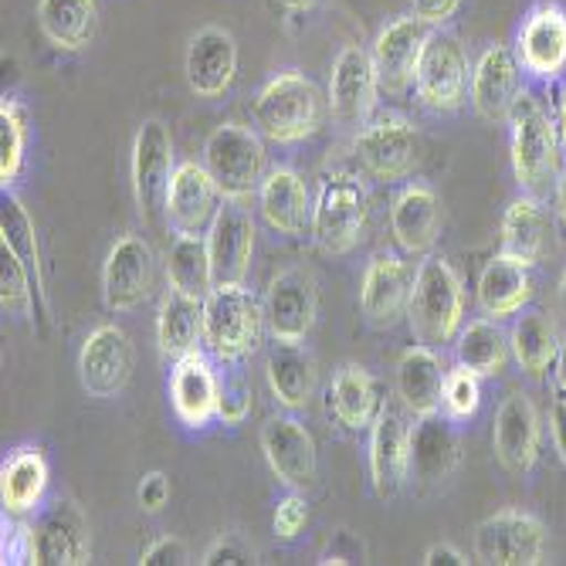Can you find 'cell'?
<instances>
[{"mask_svg":"<svg viewBox=\"0 0 566 566\" xmlns=\"http://www.w3.org/2000/svg\"><path fill=\"white\" fill-rule=\"evenodd\" d=\"M329 98L313 78L302 72H282L269 78L251 98V123L265 139L279 146H295L313 139L326 123Z\"/></svg>","mask_w":566,"mask_h":566,"instance_id":"cell-1","label":"cell"},{"mask_svg":"<svg viewBox=\"0 0 566 566\" xmlns=\"http://www.w3.org/2000/svg\"><path fill=\"white\" fill-rule=\"evenodd\" d=\"M509 157H512L516 184L533 197L549 193V187L563 170L559 126L533 92H523L509 113Z\"/></svg>","mask_w":566,"mask_h":566,"instance_id":"cell-2","label":"cell"},{"mask_svg":"<svg viewBox=\"0 0 566 566\" xmlns=\"http://www.w3.org/2000/svg\"><path fill=\"white\" fill-rule=\"evenodd\" d=\"M265 302L244 282H218L203 298V346L221 364H241L262 343Z\"/></svg>","mask_w":566,"mask_h":566,"instance_id":"cell-3","label":"cell"},{"mask_svg":"<svg viewBox=\"0 0 566 566\" xmlns=\"http://www.w3.org/2000/svg\"><path fill=\"white\" fill-rule=\"evenodd\" d=\"M407 323L418 343L428 346L451 343L465 326V289L441 254H424V262L418 265L415 285H410Z\"/></svg>","mask_w":566,"mask_h":566,"instance_id":"cell-4","label":"cell"},{"mask_svg":"<svg viewBox=\"0 0 566 566\" xmlns=\"http://www.w3.org/2000/svg\"><path fill=\"white\" fill-rule=\"evenodd\" d=\"M370 221V190L353 170H333L319 180L313 200V238L326 254H346L364 241Z\"/></svg>","mask_w":566,"mask_h":566,"instance_id":"cell-5","label":"cell"},{"mask_svg":"<svg viewBox=\"0 0 566 566\" xmlns=\"http://www.w3.org/2000/svg\"><path fill=\"white\" fill-rule=\"evenodd\" d=\"M265 160V136L241 123H221L203 143V167L211 170L221 197L244 200L259 193V184L269 174Z\"/></svg>","mask_w":566,"mask_h":566,"instance_id":"cell-6","label":"cell"},{"mask_svg":"<svg viewBox=\"0 0 566 566\" xmlns=\"http://www.w3.org/2000/svg\"><path fill=\"white\" fill-rule=\"evenodd\" d=\"M415 92L421 106L438 116L458 113L465 106V98H472V65L458 34L444 28H431V38L418 65Z\"/></svg>","mask_w":566,"mask_h":566,"instance_id":"cell-7","label":"cell"},{"mask_svg":"<svg viewBox=\"0 0 566 566\" xmlns=\"http://www.w3.org/2000/svg\"><path fill=\"white\" fill-rule=\"evenodd\" d=\"M353 153L377 180H403L421 160L418 129L400 113H377L356 129Z\"/></svg>","mask_w":566,"mask_h":566,"instance_id":"cell-8","label":"cell"},{"mask_svg":"<svg viewBox=\"0 0 566 566\" xmlns=\"http://www.w3.org/2000/svg\"><path fill=\"white\" fill-rule=\"evenodd\" d=\"M329 113L339 126H364L374 119L380 98V75L364 44H343L329 72Z\"/></svg>","mask_w":566,"mask_h":566,"instance_id":"cell-9","label":"cell"},{"mask_svg":"<svg viewBox=\"0 0 566 566\" xmlns=\"http://www.w3.org/2000/svg\"><path fill=\"white\" fill-rule=\"evenodd\" d=\"M546 553V526L533 512L502 509L475 530V559L489 566H536Z\"/></svg>","mask_w":566,"mask_h":566,"instance_id":"cell-10","label":"cell"},{"mask_svg":"<svg viewBox=\"0 0 566 566\" xmlns=\"http://www.w3.org/2000/svg\"><path fill=\"white\" fill-rule=\"evenodd\" d=\"M133 364L136 353L126 329L116 323H102L85 336L78 349V380L88 397L116 400L133 377Z\"/></svg>","mask_w":566,"mask_h":566,"instance_id":"cell-11","label":"cell"},{"mask_svg":"<svg viewBox=\"0 0 566 566\" xmlns=\"http://www.w3.org/2000/svg\"><path fill=\"white\" fill-rule=\"evenodd\" d=\"M153 279H157V254L149 241L139 234H123L102 265V298L113 313H133L149 298Z\"/></svg>","mask_w":566,"mask_h":566,"instance_id":"cell-12","label":"cell"},{"mask_svg":"<svg viewBox=\"0 0 566 566\" xmlns=\"http://www.w3.org/2000/svg\"><path fill=\"white\" fill-rule=\"evenodd\" d=\"M174 136L164 119H146L133 139V193L143 218H157L174 180Z\"/></svg>","mask_w":566,"mask_h":566,"instance_id":"cell-13","label":"cell"},{"mask_svg":"<svg viewBox=\"0 0 566 566\" xmlns=\"http://www.w3.org/2000/svg\"><path fill=\"white\" fill-rule=\"evenodd\" d=\"M319 289L308 269H285L272 279L265 295V323L272 339L302 343L316 326Z\"/></svg>","mask_w":566,"mask_h":566,"instance_id":"cell-14","label":"cell"},{"mask_svg":"<svg viewBox=\"0 0 566 566\" xmlns=\"http://www.w3.org/2000/svg\"><path fill=\"white\" fill-rule=\"evenodd\" d=\"M543 428H539V410L530 400V394L512 390L502 397L495 421H492V451L502 461V469L526 475L539 461Z\"/></svg>","mask_w":566,"mask_h":566,"instance_id":"cell-15","label":"cell"},{"mask_svg":"<svg viewBox=\"0 0 566 566\" xmlns=\"http://www.w3.org/2000/svg\"><path fill=\"white\" fill-rule=\"evenodd\" d=\"M428 38H431V28L421 18H415V14L394 18L387 28H380L377 41L370 48V55H374V65H377L384 92L403 95V92L415 88L418 65H421Z\"/></svg>","mask_w":566,"mask_h":566,"instance_id":"cell-16","label":"cell"},{"mask_svg":"<svg viewBox=\"0 0 566 566\" xmlns=\"http://www.w3.org/2000/svg\"><path fill=\"white\" fill-rule=\"evenodd\" d=\"M410 410L400 400H387L370 428V479L380 499H394L410 479Z\"/></svg>","mask_w":566,"mask_h":566,"instance_id":"cell-17","label":"cell"},{"mask_svg":"<svg viewBox=\"0 0 566 566\" xmlns=\"http://www.w3.org/2000/svg\"><path fill=\"white\" fill-rule=\"evenodd\" d=\"M92 559V533L85 512L72 499H55L34 523L38 566H85Z\"/></svg>","mask_w":566,"mask_h":566,"instance_id":"cell-18","label":"cell"},{"mask_svg":"<svg viewBox=\"0 0 566 566\" xmlns=\"http://www.w3.org/2000/svg\"><path fill=\"white\" fill-rule=\"evenodd\" d=\"M516 59L526 75L556 82L566 72V11L553 0L536 4L516 34Z\"/></svg>","mask_w":566,"mask_h":566,"instance_id":"cell-19","label":"cell"},{"mask_svg":"<svg viewBox=\"0 0 566 566\" xmlns=\"http://www.w3.org/2000/svg\"><path fill=\"white\" fill-rule=\"evenodd\" d=\"M523 95V65L516 48L489 44L472 65V109L485 123H509V113Z\"/></svg>","mask_w":566,"mask_h":566,"instance_id":"cell-20","label":"cell"},{"mask_svg":"<svg viewBox=\"0 0 566 566\" xmlns=\"http://www.w3.org/2000/svg\"><path fill=\"white\" fill-rule=\"evenodd\" d=\"M184 75L197 98H221L238 78V41L231 31L208 24L193 31L184 55Z\"/></svg>","mask_w":566,"mask_h":566,"instance_id":"cell-21","label":"cell"},{"mask_svg":"<svg viewBox=\"0 0 566 566\" xmlns=\"http://www.w3.org/2000/svg\"><path fill=\"white\" fill-rule=\"evenodd\" d=\"M262 454L272 475L289 489L316 482V441L308 428L292 415H275L262 424Z\"/></svg>","mask_w":566,"mask_h":566,"instance_id":"cell-22","label":"cell"},{"mask_svg":"<svg viewBox=\"0 0 566 566\" xmlns=\"http://www.w3.org/2000/svg\"><path fill=\"white\" fill-rule=\"evenodd\" d=\"M170 403L180 424L200 431L218 418V403H221V377L214 374L211 359L200 349L174 359L170 370Z\"/></svg>","mask_w":566,"mask_h":566,"instance_id":"cell-23","label":"cell"},{"mask_svg":"<svg viewBox=\"0 0 566 566\" xmlns=\"http://www.w3.org/2000/svg\"><path fill=\"white\" fill-rule=\"evenodd\" d=\"M221 208V190L211 177V170L203 164H177L164 214L177 234H203L211 228L214 214Z\"/></svg>","mask_w":566,"mask_h":566,"instance_id":"cell-24","label":"cell"},{"mask_svg":"<svg viewBox=\"0 0 566 566\" xmlns=\"http://www.w3.org/2000/svg\"><path fill=\"white\" fill-rule=\"evenodd\" d=\"M203 238H208V251L214 262V279L244 282L251 272V254H254V218L244 208V200L224 197Z\"/></svg>","mask_w":566,"mask_h":566,"instance_id":"cell-25","label":"cell"},{"mask_svg":"<svg viewBox=\"0 0 566 566\" xmlns=\"http://www.w3.org/2000/svg\"><path fill=\"white\" fill-rule=\"evenodd\" d=\"M410 269L400 254L377 251L364 269V282H359V308L374 326H394L400 316H407L410 305Z\"/></svg>","mask_w":566,"mask_h":566,"instance_id":"cell-26","label":"cell"},{"mask_svg":"<svg viewBox=\"0 0 566 566\" xmlns=\"http://www.w3.org/2000/svg\"><path fill=\"white\" fill-rule=\"evenodd\" d=\"M444 224L441 197L431 184H407L390 203V234L403 254H431Z\"/></svg>","mask_w":566,"mask_h":566,"instance_id":"cell-27","label":"cell"},{"mask_svg":"<svg viewBox=\"0 0 566 566\" xmlns=\"http://www.w3.org/2000/svg\"><path fill=\"white\" fill-rule=\"evenodd\" d=\"M313 193L292 167H275L259 184V211L265 224L285 238H302L313 231Z\"/></svg>","mask_w":566,"mask_h":566,"instance_id":"cell-28","label":"cell"},{"mask_svg":"<svg viewBox=\"0 0 566 566\" xmlns=\"http://www.w3.org/2000/svg\"><path fill=\"white\" fill-rule=\"evenodd\" d=\"M265 380L272 397L279 400V407L285 410H302L316 394L319 384V364L313 349H305L302 343H282L275 339V346L265 356Z\"/></svg>","mask_w":566,"mask_h":566,"instance_id":"cell-29","label":"cell"},{"mask_svg":"<svg viewBox=\"0 0 566 566\" xmlns=\"http://www.w3.org/2000/svg\"><path fill=\"white\" fill-rule=\"evenodd\" d=\"M444 364L434 353V346L418 343L407 346L397 359V397L415 418H428L441 410V390H444Z\"/></svg>","mask_w":566,"mask_h":566,"instance_id":"cell-30","label":"cell"},{"mask_svg":"<svg viewBox=\"0 0 566 566\" xmlns=\"http://www.w3.org/2000/svg\"><path fill=\"white\" fill-rule=\"evenodd\" d=\"M458 454H461V444L448 415L441 418V410H438V415L418 418V428L410 434V472H415L421 489L441 485L454 472Z\"/></svg>","mask_w":566,"mask_h":566,"instance_id":"cell-31","label":"cell"},{"mask_svg":"<svg viewBox=\"0 0 566 566\" xmlns=\"http://www.w3.org/2000/svg\"><path fill=\"white\" fill-rule=\"evenodd\" d=\"M384 397H380V384L377 377L359 367V364H343L333 374L329 384V410L333 418L346 428V431H367L374 428V421L384 410Z\"/></svg>","mask_w":566,"mask_h":566,"instance_id":"cell-32","label":"cell"},{"mask_svg":"<svg viewBox=\"0 0 566 566\" xmlns=\"http://www.w3.org/2000/svg\"><path fill=\"white\" fill-rule=\"evenodd\" d=\"M479 308L492 319H505V316H520L526 302L533 298V275L530 265H523L520 259L499 251L495 259L482 269L479 275Z\"/></svg>","mask_w":566,"mask_h":566,"instance_id":"cell-33","label":"cell"},{"mask_svg":"<svg viewBox=\"0 0 566 566\" xmlns=\"http://www.w3.org/2000/svg\"><path fill=\"white\" fill-rule=\"evenodd\" d=\"M499 238H502V251L512 254V259H520L530 269L546 259V251L553 244V224L533 193H523L509 203L502 214Z\"/></svg>","mask_w":566,"mask_h":566,"instance_id":"cell-34","label":"cell"},{"mask_svg":"<svg viewBox=\"0 0 566 566\" xmlns=\"http://www.w3.org/2000/svg\"><path fill=\"white\" fill-rule=\"evenodd\" d=\"M0 244H4L14 259L24 265L28 279H31V292H34V316L38 323H44L48 316V295H44V269H41V244H38V231L34 221L24 208V200L8 193L4 197V211H0Z\"/></svg>","mask_w":566,"mask_h":566,"instance_id":"cell-35","label":"cell"},{"mask_svg":"<svg viewBox=\"0 0 566 566\" xmlns=\"http://www.w3.org/2000/svg\"><path fill=\"white\" fill-rule=\"evenodd\" d=\"M157 343L167 359H180L203 343V298L180 289L164 292L157 308Z\"/></svg>","mask_w":566,"mask_h":566,"instance_id":"cell-36","label":"cell"},{"mask_svg":"<svg viewBox=\"0 0 566 566\" xmlns=\"http://www.w3.org/2000/svg\"><path fill=\"white\" fill-rule=\"evenodd\" d=\"M38 28L51 48L85 51L98 31L95 0H38Z\"/></svg>","mask_w":566,"mask_h":566,"instance_id":"cell-37","label":"cell"},{"mask_svg":"<svg viewBox=\"0 0 566 566\" xmlns=\"http://www.w3.org/2000/svg\"><path fill=\"white\" fill-rule=\"evenodd\" d=\"M48 489V461L38 448H14L0 469V502L8 516H28Z\"/></svg>","mask_w":566,"mask_h":566,"instance_id":"cell-38","label":"cell"},{"mask_svg":"<svg viewBox=\"0 0 566 566\" xmlns=\"http://www.w3.org/2000/svg\"><path fill=\"white\" fill-rule=\"evenodd\" d=\"M167 285L180 289L187 295L208 298L218 285L214 262L208 251V238L203 234H177L167 248Z\"/></svg>","mask_w":566,"mask_h":566,"instance_id":"cell-39","label":"cell"},{"mask_svg":"<svg viewBox=\"0 0 566 566\" xmlns=\"http://www.w3.org/2000/svg\"><path fill=\"white\" fill-rule=\"evenodd\" d=\"M509 339L492 316L472 319L454 336V359L479 377H499L509 364Z\"/></svg>","mask_w":566,"mask_h":566,"instance_id":"cell-40","label":"cell"},{"mask_svg":"<svg viewBox=\"0 0 566 566\" xmlns=\"http://www.w3.org/2000/svg\"><path fill=\"white\" fill-rule=\"evenodd\" d=\"M509 349H512V356H516L520 370L526 377L539 380L556 364V353H559L556 326L543 313H533V308H530V313L516 316V323H512Z\"/></svg>","mask_w":566,"mask_h":566,"instance_id":"cell-41","label":"cell"},{"mask_svg":"<svg viewBox=\"0 0 566 566\" xmlns=\"http://www.w3.org/2000/svg\"><path fill=\"white\" fill-rule=\"evenodd\" d=\"M28 149V109L21 98L0 102V184L11 187L24 170Z\"/></svg>","mask_w":566,"mask_h":566,"instance_id":"cell-42","label":"cell"},{"mask_svg":"<svg viewBox=\"0 0 566 566\" xmlns=\"http://www.w3.org/2000/svg\"><path fill=\"white\" fill-rule=\"evenodd\" d=\"M441 407L451 421H469L479 415L482 407V377L472 374L469 367H454L444 377V390H441Z\"/></svg>","mask_w":566,"mask_h":566,"instance_id":"cell-43","label":"cell"},{"mask_svg":"<svg viewBox=\"0 0 566 566\" xmlns=\"http://www.w3.org/2000/svg\"><path fill=\"white\" fill-rule=\"evenodd\" d=\"M0 302H4V313H14V308H24V313L34 316V292H31V279L24 272V265L14 259V254L0 244Z\"/></svg>","mask_w":566,"mask_h":566,"instance_id":"cell-44","label":"cell"},{"mask_svg":"<svg viewBox=\"0 0 566 566\" xmlns=\"http://www.w3.org/2000/svg\"><path fill=\"white\" fill-rule=\"evenodd\" d=\"M254 407V390H251V380L241 374V370H228L221 377V403H218V418L224 424H244L248 415Z\"/></svg>","mask_w":566,"mask_h":566,"instance_id":"cell-45","label":"cell"},{"mask_svg":"<svg viewBox=\"0 0 566 566\" xmlns=\"http://www.w3.org/2000/svg\"><path fill=\"white\" fill-rule=\"evenodd\" d=\"M0 556L4 563H34V526L24 523L21 516H11L4 512V543H0Z\"/></svg>","mask_w":566,"mask_h":566,"instance_id":"cell-46","label":"cell"},{"mask_svg":"<svg viewBox=\"0 0 566 566\" xmlns=\"http://www.w3.org/2000/svg\"><path fill=\"white\" fill-rule=\"evenodd\" d=\"M305 526H308V505H305V499H302L298 492H292V495L279 499L275 516H272V530H275V536H279V539H285V543H292V539H298V533H302Z\"/></svg>","mask_w":566,"mask_h":566,"instance_id":"cell-47","label":"cell"},{"mask_svg":"<svg viewBox=\"0 0 566 566\" xmlns=\"http://www.w3.org/2000/svg\"><path fill=\"white\" fill-rule=\"evenodd\" d=\"M200 563H203V566H218V563L241 566V563H254V549H251L241 536L224 533V536H218V539L208 546V553L200 556Z\"/></svg>","mask_w":566,"mask_h":566,"instance_id":"cell-48","label":"cell"},{"mask_svg":"<svg viewBox=\"0 0 566 566\" xmlns=\"http://www.w3.org/2000/svg\"><path fill=\"white\" fill-rule=\"evenodd\" d=\"M364 556H367L364 543H359L349 530H336V533L329 536L326 549L319 553V563H323V566H329V563L346 566V563H364Z\"/></svg>","mask_w":566,"mask_h":566,"instance_id":"cell-49","label":"cell"},{"mask_svg":"<svg viewBox=\"0 0 566 566\" xmlns=\"http://www.w3.org/2000/svg\"><path fill=\"white\" fill-rule=\"evenodd\" d=\"M187 559H190L187 543L177 539V536H160L157 543H153L149 549H143V556H139L143 566H180Z\"/></svg>","mask_w":566,"mask_h":566,"instance_id":"cell-50","label":"cell"},{"mask_svg":"<svg viewBox=\"0 0 566 566\" xmlns=\"http://www.w3.org/2000/svg\"><path fill=\"white\" fill-rule=\"evenodd\" d=\"M170 492L174 489H170V479L164 472H146L143 482H139L136 499H139L143 512H164L167 502H170Z\"/></svg>","mask_w":566,"mask_h":566,"instance_id":"cell-51","label":"cell"},{"mask_svg":"<svg viewBox=\"0 0 566 566\" xmlns=\"http://www.w3.org/2000/svg\"><path fill=\"white\" fill-rule=\"evenodd\" d=\"M461 8V0H410V14L421 18L428 28H441L448 24Z\"/></svg>","mask_w":566,"mask_h":566,"instance_id":"cell-52","label":"cell"},{"mask_svg":"<svg viewBox=\"0 0 566 566\" xmlns=\"http://www.w3.org/2000/svg\"><path fill=\"white\" fill-rule=\"evenodd\" d=\"M549 434H553V448H556L559 461L566 465V397L553 400V410H549Z\"/></svg>","mask_w":566,"mask_h":566,"instance_id":"cell-53","label":"cell"},{"mask_svg":"<svg viewBox=\"0 0 566 566\" xmlns=\"http://www.w3.org/2000/svg\"><path fill=\"white\" fill-rule=\"evenodd\" d=\"M424 566H469L472 559L461 553L458 546H451V543H438V546H431L428 553H424V559H421Z\"/></svg>","mask_w":566,"mask_h":566,"instance_id":"cell-54","label":"cell"},{"mask_svg":"<svg viewBox=\"0 0 566 566\" xmlns=\"http://www.w3.org/2000/svg\"><path fill=\"white\" fill-rule=\"evenodd\" d=\"M553 208H556V218L566 224V167L559 170V177L553 184Z\"/></svg>","mask_w":566,"mask_h":566,"instance_id":"cell-55","label":"cell"},{"mask_svg":"<svg viewBox=\"0 0 566 566\" xmlns=\"http://www.w3.org/2000/svg\"><path fill=\"white\" fill-rule=\"evenodd\" d=\"M553 374H556V387H559V394L566 397V339H559V353H556Z\"/></svg>","mask_w":566,"mask_h":566,"instance_id":"cell-56","label":"cell"},{"mask_svg":"<svg viewBox=\"0 0 566 566\" xmlns=\"http://www.w3.org/2000/svg\"><path fill=\"white\" fill-rule=\"evenodd\" d=\"M556 126H559V139H563V149H566V88L559 92V106H556Z\"/></svg>","mask_w":566,"mask_h":566,"instance_id":"cell-57","label":"cell"},{"mask_svg":"<svg viewBox=\"0 0 566 566\" xmlns=\"http://www.w3.org/2000/svg\"><path fill=\"white\" fill-rule=\"evenodd\" d=\"M319 4V0H282L285 11H313Z\"/></svg>","mask_w":566,"mask_h":566,"instance_id":"cell-58","label":"cell"},{"mask_svg":"<svg viewBox=\"0 0 566 566\" xmlns=\"http://www.w3.org/2000/svg\"><path fill=\"white\" fill-rule=\"evenodd\" d=\"M559 313H563V319H566V272H563V279H559Z\"/></svg>","mask_w":566,"mask_h":566,"instance_id":"cell-59","label":"cell"}]
</instances>
